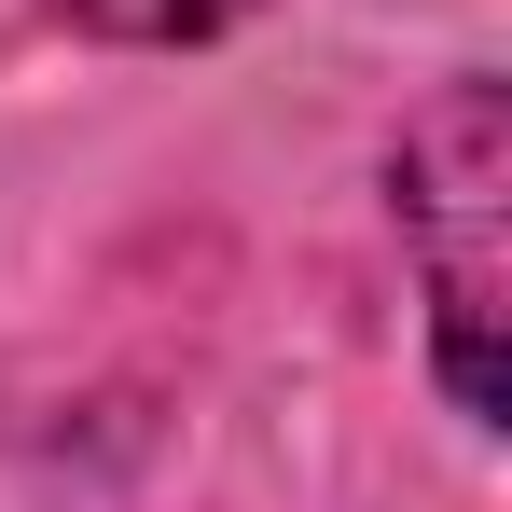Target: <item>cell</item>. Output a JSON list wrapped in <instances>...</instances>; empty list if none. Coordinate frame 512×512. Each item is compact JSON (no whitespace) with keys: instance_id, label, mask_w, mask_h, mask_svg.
I'll return each mask as SVG.
<instances>
[{"instance_id":"1","label":"cell","mask_w":512,"mask_h":512,"mask_svg":"<svg viewBox=\"0 0 512 512\" xmlns=\"http://www.w3.org/2000/svg\"><path fill=\"white\" fill-rule=\"evenodd\" d=\"M402 236L429 277V346L457 416H499V291H512V111L499 84H443L402 125Z\"/></svg>"},{"instance_id":"2","label":"cell","mask_w":512,"mask_h":512,"mask_svg":"<svg viewBox=\"0 0 512 512\" xmlns=\"http://www.w3.org/2000/svg\"><path fill=\"white\" fill-rule=\"evenodd\" d=\"M84 42H222L236 14H263V0H56Z\"/></svg>"}]
</instances>
